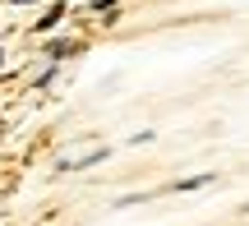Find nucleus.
<instances>
[{"label": "nucleus", "instance_id": "0eeeda50", "mask_svg": "<svg viewBox=\"0 0 249 226\" xmlns=\"http://www.w3.org/2000/svg\"><path fill=\"white\" fill-rule=\"evenodd\" d=\"M0 65H5V51H0Z\"/></svg>", "mask_w": 249, "mask_h": 226}, {"label": "nucleus", "instance_id": "f257e3e1", "mask_svg": "<svg viewBox=\"0 0 249 226\" xmlns=\"http://www.w3.org/2000/svg\"><path fill=\"white\" fill-rule=\"evenodd\" d=\"M107 157H111V143H92L88 153H79V157H60V166H55V171H88V166L107 162Z\"/></svg>", "mask_w": 249, "mask_h": 226}, {"label": "nucleus", "instance_id": "f03ea898", "mask_svg": "<svg viewBox=\"0 0 249 226\" xmlns=\"http://www.w3.org/2000/svg\"><path fill=\"white\" fill-rule=\"evenodd\" d=\"M83 46H88L83 37H55V42H46V46H42V55H51V60L60 65V60H70V55H79Z\"/></svg>", "mask_w": 249, "mask_h": 226}, {"label": "nucleus", "instance_id": "39448f33", "mask_svg": "<svg viewBox=\"0 0 249 226\" xmlns=\"http://www.w3.org/2000/svg\"><path fill=\"white\" fill-rule=\"evenodd\" d=\"M51 79H55V65H51V70H42V74H37V79H33V88L42 92V88H46V83H51Z\"/></svg>", "mask_w": 249, "mask_h": 226}, {"label": "nucleus", "instance_id": "20e7f679", "mask_svg": "<svg viewBox=\"0 0 249 226\" xmlns=\"http://www.w3.org/2000/svg\"><path fill=\"white\" fill-rule=\"evenodd\" d=\"M60 18H65V5H60V0H55V5H51V9H46V14H42V18H37V23H33V28H37V33H51V28H55V23H60Z\"/></svg>", "mask_w": 249, "mask_h": 226}, {"label": "nucleus", "instance_id": "423d86ee", "mask_svg": "<svg viewBox=\"0 0 249 226\" xmlns=\"http://www.w3.org/2000/svg\"><path fill=\"white\" fill-rule=\"evenodd\" d=\"M9 5H37V0H9Z\"/></svg>", "mask_w": 249, "mask_h": 226}, {"label": "nucleus", "instance_id": "7ed1b4c3", "mask_svg": "<svg viewBox=\"0 0 249 226\" xmlns=\"http://www.w3.org/2000/svg\"><path fill=\"white\" fill-rule=\"evenodd\" d=\"M217 185V171H203V175H189V180H176V194H194V190H208Z\"/></svg>", "mask_w": 249, "mask_h": 226}]
</instances>
